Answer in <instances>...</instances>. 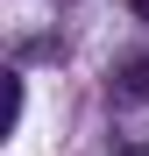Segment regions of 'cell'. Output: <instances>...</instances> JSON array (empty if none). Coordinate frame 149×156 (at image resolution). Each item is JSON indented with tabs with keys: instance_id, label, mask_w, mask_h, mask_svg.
Listing matches in <instances>:
<instances>
[{
	"instance_id": "cell-1",
	"label": "cell",
	"mask_w": 149,
	"mask_h": 156,
	"mask_svg": "<svg viewBox=\"0 0 149 156\" xmlns=\"http://www.w3.org/2000/svg\"><path fill=\"white\" fill-rule=\"evenodd\" d=\"M114 99H149V50L114 64Z\"/></svg>"
},
{
	"instance_id": "cell-2",
	"label": "cell",
	"mask_w": 149,
	"mask_h": 156,
	"mask_svg": "<svg viewBox=\"0 0 149 156\" xmlns=\"http://www.w3.org/2000/svg\"><path fill=\"white\" fill-rule=\"evenodd\" d=\"M7 128H21V71H7Z\"/></svg>"
},
{
	"instance_id": "cell-3",
	"label": "cell",
	"mask_w": 149,
	"mask_h": 156,
	"mask_svg": "<svg viewBox=\"0 0 149 156\" xmlns=\"http://www.w3.org/2000/svg\"><path fill=\"white\" fill-rule=\"evenodd\" d=\"M128 7H135V14H142V21H149V0H128Z\"/></svg>"
}]
</instances>
